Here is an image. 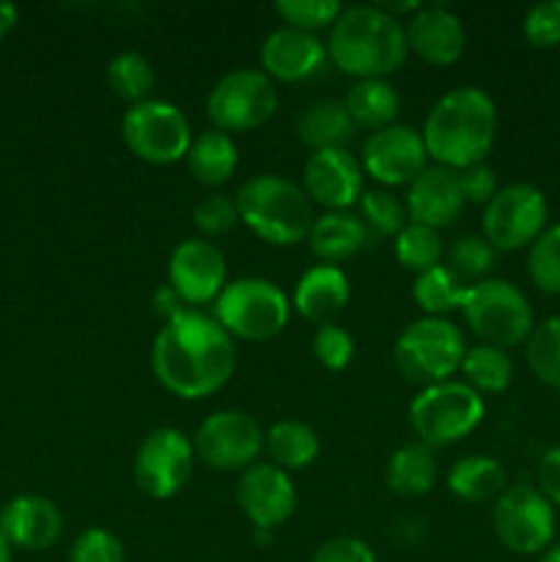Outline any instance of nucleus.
<instances>
[{
    "label": "nucleus",
    "mask_w": 560,
    "mask_h": 562,
    "mask_svg": "<svg viewBox=\"0 0 560 562\" xmlns=\"http://www.w3.org/2000/svg\"><path fill=\"white\" fill-rule=\"evenodd\" d=\"M278 88L261 69H234L220 77L206 97L212 130L225 135L253 132L267 124L278 110Z\"/></svg>",
    "instance_id": "nucleus-9"
},
{
    "label": "nucleus",
    "mask_w": 560,
    "mask_h": 562,
    "mask_svg": "<svg viewBox=\"0 0 560 562\" xmlns=\"http://www.w3.org/2000/svg\"><path fill=\"white\" fill-rule=\"evenodd\" d=\"M448 492L467 505L494 503L508 488L503 464L492 456H464L448 472Z\"/></svg>",
    "instance_id": "nucleus-26"
},
{
    "label": "nucleus",
    "mask_w": 560,
    "mask_h": 562,
    "mask_svg": "<svg viewBox=\"0 0 560 562\" xmlns=\"http://www.w3.org/2000/svg\"><path fill=\"white\" fill-rule=\"evenodd\" d=\"M547 195L538 187L516 181L500 187L483 206V239L500 252L530 247L547 231Z\"/></svg>",
    "instance_id": "nucleus-12"
},
{
    "label": "nucleus",
    "mask_w": 560,
    "mask_h": 562,
    "mask_svg": "<svg viewBox=\"0 0 560 562\" xmlns=\"http://www.w3.org/2000/svg\"><path fill=\"white\" fill-rule=\"evenodd\" d=\"M346 302H349V278L344 269L333 267V263H316L296 283L291 307L305 322L324 327V324H333Z\"/></svg>",
    "instance_id": "nucleus-23"
},
{
    "label": "nucleus",
    "mask_w": 560,
    "mask_h": 562,
    "mask_svg": "<svg viewBox=\"0 0 560 562\" xmlns=\"http://www.w3.org/2000/svg\"><path fill=\"white\" fill-rule=\"evenodd\" d=\"M152 305H154V311L159 313V318H163V322H168V318H173L176 313L184 311V307H187L184 302L176 296V291L170 289V285H159V289L154 291Z\"/></svg>",
    "instance_id": "nucleus-47"
},
{
    "label": "nucleus",
    "mask_w": 560,
    "mask_h": 562,
    "mask_svg": "<svg viewBox=\"0 0 560 562\" xmlns=\"http://www.w3.org/2000/svg\"><path fill=\"white\" fill-rule=\"evenodd\" d=\"M421 135L439 168L464 170L483 162L497 135L494 99L475 86L453 88L428 110Z\"/></svg>",
    "instance_id": "nucleus-2"
},
{
    "label": "nucleus",
    "mask_w": 560,
    "mask_h": 562,
    "mask_svg": "<svg viewBox=\"0 0 560 562\" xmlns=\"http://www.w3.org/2000/svg\"><path fill=\"white\" fill-rule=\"evenodd\" d=\"M192 450L201 464L217 472H245L264 450V431L256 417L239 409L212 412L198 426Z\"/></svg>",
    "instance_id": "nucleus-13"
},
{
    "label": "nucleus",
    "mask_w": 560,
    "mask_h": 562,
    "mask_svg": "<svg viewBox=\"0 0 560 562\" xmlns=\"http://www.w3.org/2000/svg\"><path fill=\"white\" fill-rule=\"evenodd\" d=\"M410 53L432 66H453L464 55L467 33L459 14L445 5H421L404 25Z\"/></svg>",
    "instance_id": "nucleus-20"
},
{
    "label": "nucleus",
    "mask_w": 560,
    "mask_h": 562,
    "mask_svg": "<svg viewBox=\"0 0 560 562\" xmlns=\"http://www.w3.org/2000/svg\"><path fill=\"white\" fill-rule=\"evenodd\" d=\"M522 33L538 49H552L560 44V0H544L525 14Z\"/></svg>",
    "instance_id": "nucleus-43"
},
{
    "label": "nucleus",
    "mask_w": 560,
    "mask_h": 562,
    "mask_svg": "<svg viewBox=\"0 0 560 562\" xmlns=\"http://www.w3.org/2000/svg\"><path fill=\"white\" fill-rule=\"evenodd\" d=\"M0 532L11 543V549L44 552L58 543L64 532V516L53 499L38 497V494H20L0 514Z\"/></svg>",
    "instance_id": "nucleus-21"
},
{
    "label": "nucleus",
    "mask_w": 560,
    "mask_h": 562,
    "mask_svg": "<svg viewBox=\"0 0 560 562\" xmlns=\"http://www.w3.org/2000/svg\"><path fill=\"white\" fill-rule=\"evenodd\" d=\"M108 86L121 102L141 104L152 99L154 88V69L146 55L141 53H119L108 64Z\"/></svg>",
    "instance_id": "nucleus-33"
},
{
    "label": "nucleus",
    "mask_w": 560,
    "mask_h": 562,
    "mask_svg": "<svg viewBox=\"0 0 560 562\" xmlns=\"http://www.w3.org/2000/svg\"><path fill=\"white\" fill-rule=\"evenodd\" d=\"M461 373H464V384H470L478 395H500L514 382V362L505 349L478 344L467 349Z\"/></svg>",
    "instance_id": "nucleus-31"
},
{
    "label": "nucleus",
    "mask_w": 560,
    "mask_h": 562,
    "mask_svg": "<svg viewBox=\"0 0 560 562\" xmlns=\"http://www.w3.org/2000/svg\"><path fill=\"white\" fill-rule=\"evenodd\" d=\"M357 206H360V220L368 231V239H390V236L395 239L410 220L404 203L384 190H366Z\"/></svg>",
    "instance_id": "nucleus-37"
},
{
    "label": "nucleus",
    "mask_w": 560,
    "mask_h": 562,
    "mask_svg": "<svg viewBox=\"0 0 560 562\" xmlns=\"http://www.w3.org/2000/svg\"><path fill=\"white\" fill-rule=\"evenodd\" d=\"M464 198L459 190V176L456 170L428 165L421 176L406 190V217L410 223L426 225V228H448L459 214L464 212Z\"/></svg>",
    "instance_id": "nucleus-22"
},
{
    "label": "nucleus",
    "mask_w": 560,
    "mask_h": 562,
    "mask_svg": "<svg viewBox=\"0 0 560 562\" xmlns=\"http://www.w3.org/2000/svg\"><path fill=\"white\" fill-rule=\"evenodd\" d=\"M327 58L355 80H388L410 58L404 22L379 5H349L329 27Z\"/></svg>",
    "instance_id": "nucleus-3"
},
{
    "label": "nucleus",
    "mask_w": 560,
    "mask_h": 562,
    "mask_svg": "<svg viewBox=\"0 0 560 562\" xmlns=\"http://www.w3.org/2000/svg\"><path fill=\"white\" fill-rule=\"evenodd\" d=\"M423 135L415 126L393 124L371 132L362 146L360 168L382 187H410L428 168Z\"/></svg>",
    "instance_id": "nucleus-16"
},
{
    "label": "nucleus",
    "mask_w": 560,
    "mask_h": 562,
    "mask_svg": "<svg viewBox=\"0 0 560 562\" xmlns=\"http://www.w3.org/2000/svg\"><path fill=\"white\" fill-rule=\"evenodd\" d=\"M368 231L360 217L349 212H327L313 220L307 245L322 263H338L357 256L368 245Z\"/></svg>",
    "instance_id": "nucleus-24"
},
{
    "label": "nucleus",
    "mask_w": 560,
    "mask_h": 562,
    "mask_svg": "<svg viewBox=\"0 0 560 562\" xmlns=\"http://www.w3.org/2000/svg\"><path fill=\"white\" fill-rule=\"evenodd\" d=\"M192 223L201 231L203 236H223L239 223V214H236V203L231 195L223 192H212V195L201 198L192 209Z\"/></svg>",
    "instance_id": "nucleus-41"
},
{
    "label": "nucleus",
    "mask_w": 560,
    "mask_h": 562,
    "mask_svg": "<svg viewBox=\"0 0 560 562\" xmlns=\"http://www.w3.org/2000/svg\"><path fill=\"white\" fill-rule=\"evenodd\" d=\"M464 355V335L456 329V324L432 316L406 324L393 346V362L399 373L406 382L421 384V390L450 382L453 373L461 371Z\"/></svg>",
    "instance_id": "nucleus-7"
},
{
    "label": "nucleus",
    "mask_w": 560,
    "mask_h": 562,
    "mask_svg": "<svg viewBox=\"0 0 560 562\" xmlns=\"http://www.w3.org/2000/svg\"><path fill=\"white\" fill-rule=\"evenodd\" d=\"M228 263L214 241L184 239L173 247L168 258V285L187 307L214 305L220 291L228 285Z\"/></svg>",
    "instance_id": "nucleus-15"
},
{
    "label": "nucleus",
    "mask_w": 560,
    "mask_h": 562,
    "mask_svg": "<svg viewBox=\"0 0 560 562\" xmlns=\"http://www.w3.org/2000/svg\"><path fill=\"white\" fill-rule=\"evenodd\" d=\"M527 366L538 382L560 390V316L538 324L527 338Z\"/></svg>",
    "instance_id": "nucleus-36"
},
{
    "label": "nucleus",
    "mask_w": 560,
    "mask_h": 562,
    "mask_svg": "<svg viewBox=\"0 0 560 562\" xmlns=\"http://www.w3.org/2000/svg\"><path fill=\"white\" fill-rule=\"evenodd\" d=\"M527 274L544 294L560 296V223L547 225L527 252Z\"/></svg>",
    "instance_id": "nucleus-38"
},
{
    "label": "nucleus",
    "mask_w": 560,
    "mask_h": 562,
    "mask_svg": "<svg viewBox=\"0 0 560 562\" xmlns=\"http://www.w3.org/2000/svg\"><path fill=\"white\" fill-rule=\"evenodd\" d=\"M311 562H377V554L366 541L355 536H338L324 541L313 552Z\"/></svg>",
    "instance_id": "nucleus-45"
},
{
    "label": "nucleus",
    "mask_w": 560,
    "mask_h": 562,
    "mask_svg": "<svg viewBox=\"0 0 560 562\" xmlns=\"http://www.w3.org/2000/svg\"><path fill=\"white\" fill-rule=\"evenodd\" d=\"M494 261H497V250H494L483 236L475 234L459 236V239L445 250V267H448L464 285L486 280V274L494 269Z\"/></svg>",
    "instance_id": "nucleus-35"
},
{
    "label": "nucleus",
    "mask_w": 560,
    "mask_h": 562,
    "mask_svg": "<svg viewBox=\"0 0 560 562\" xmlns=\"http://www.w3.org/2000/svg\"><path fill=\"white\" fill-rule=\"evenodd\" d=\"M536 483L538 492L549 499L552 505H560V445L558 448H549L541 456L536 470Z\"/></svg>",
    "instance_id": "nucleus-46"
},
{
    "label": "nucleus",
    "mask_w": 560,
    "mask_h": 562,
    "mask_svg": "<svg viewBox=\"0 0 560 562\" xmlns=\"http://www.w3.org/2000/svg\"><path fill=\"white\" fill-rule=\"evenodd\" d=\"M264 450L269 453L275 467L283 472L289 470H305L318 459V442L316 431L300 420H280L264 434Z\"/></svg>",
    "instance_id": "nucleus-30"
},
{
    "label": "nucleus",
    "mask_w": 560,
    "mask_h": 562,
    "mask_svg": "<svg viewBox=\"0 0 560 562\" xmlns=\"http://www.w3.org/2000/svg\"><path fill=\"white\" fill-rule=\"evenodd\" d=\"M434 477H437L434 450L423 442L399 448L384 467V483L399 497H423L434 488Z\"/></svg>",
    "instance_id": "nucleus-28"
},
{
    "label": "nucleus",
    "mask_w": 560,
    "mask_h": 562,
    "mask_svg": "<svg viewBox=\"0 0 560 562\" xmlns=\"http://www.w3.org/2000/svg\"><path fill=\"white\" fill-rule=\"evenodd\" d=\"M302 190L307 201L318 203L327 212H349L366 192V173L360 159L346 148H324L313 151L302 168Z\"/></svg>",
    "instance_id": "nucleus-18"
},
{
    "label": "nucleus",
    "mask_w": 560,
    "mask_h": 562,
    "mask_svg": "<svg viewBox=\"0 0 560 562\" xmlns=\"http://www.w3.org/2000/svg\"><path fill=\"white\" fill-rule=\"evenodd\" d=\"M253 541L261 543V547H264V543L272 541V532H269V530H253Z\"/></svg>",
    "instance_id": "nucleus-51"
},
{
    "label": "nucleus",
    "mask_w": 560,
    "mask_h": 562,
    "mask_svg": "<svg viewBox=\"0 0 560 562\" xmlns=\"http://www.w3.org/2000/svg\"><path fill=\"white\" fill-rule=\"evenodd\" d=\"M464 289L467 285L445 263H439V267L417 274L415 285H412V300L426 316L445 318L448 313L459 311L461 300H464Z\"/></svg>",
    "instance_id": "nucleus-32"
},
{
    "label": "nucleus",
    "mask_w": 560,
    "mask_h": 562,
    "mask_svg": "<svg viewBox=\"0 0 560 562\" xmlns=\"http://www.w3.org/2000/svg\"><path fill=\"white\" fill-rule=\"evenodd\" d=\"M492 525L497 541L511 554L530 558L552 547L558 516H555V505L536 486L519 483V486H508L494 499Z\"/></svg>",
    "instance_id": "nucleus-11"
},
{
    "label": "nucleus",
    "mask_w": 560,
    "mask_h": 562,
    "mask_svg": "<svg viewBox=\"0 0 560 562\" xmlns=\"http://www.w3.org/2000/svg\"><path fill=\"white\" fill-rule=\"evenodd\" d=\"M486 415L483 395L464 382H439L423 387L410 404V426L417 442L428 448H448L470 437Z\"/></svg>",
    "instance_id": "nucleus-8"
},
{
    "label": "nucleus",
    "mask_w": 560,
    "mask_h": 562,
    "mask_svg": "<svg viewBox=\"0 0 560 562\" xmlns=\"http://www.w3.org/2000/svg\"><path fill=\"white\" fill-rule=\"evenodd\" d=\"M236 505L253 530L275 532L291 519L296 508V488L289 472L272 461H256L236 481Z\"/></svg>",
    "instance_id": "nucleus-17"
},
{
    "label": "nucleus",
    "mask_w": 560,
    "mask_h": 562,
    "mask_svg": "<svg viewBox=\"0 0 560 562\" xmlns=\"http://www.w3.org/2000/svg\"><path fill=\"white\" fill-rule=\"evenodd\" d=\"M459 311L470 333L481 344L497 346V349H514V346L527 344L530 333L536 329L530 300L522 294V289L500 278H486L481 283L467 285Z\"/></svg>",
    "instance_id": "nucleus-5"
},
{
    "label": "nucleus",
    "mask_w": 560,
    "mask_h": 562,
    "mask_svg": "<svg viewBox=\"0 0 560 562\" xmlns=\"http://www.w3.org/2000/svg\"><path fill=\"white\" fill-rule=\"evenodd\" d=\"M69 562H126V549L121 538L104 527H88L71 543Z\"/></svg>",
    "instance_id": "nucleus-40"
},
{
    "label": "nucleus",
    "mask_w": 560,
    "mask_h": 562,
    "mask_svg": "<svg viewBox=\"0 0 560 562\" xmlns=\"http://www.w3.org/2000/svg\"><path fill=\"white\" fill-rule=\"evenodd\" d=\"M212 316L231 338L264 344V340L278 338L285 329L291 316V302L272 280L239 278L231 280L220 291Z\"/></svg>",
    "instance_id": "nucleus-6"
},
{
    "label": "nucleus",
    "mask_w": 560,
    "mask_h": 562,
    "mask_svg": "<svg viewBox=\"0 0 560 562\" xmlns=\"http://www.w3.org/2000/svg\"><path fill=\"white\" fill-rule=\"evenodd\" d=\"M258 58H261V71L272 82H302L322 71L327 60V44L316 33L283 25L264 38Z\"/></svg>",
    "instance_id": "nucleus-19"
},
{
    "label": "nucleus",
    "mask_w": 560,
    "mask_h": 562,
    "mask_svg": "<svg viewBox=\"0 0 560 562\" xmlns=\"http://www.w3.org/2000/svg\"><path fill=\"white\" fill-rule=\"evenodd\" d=\"M239 165V148L234 137L220 130H203L192 137V146L187 151V168L198 184L220 187L234 176Z\"/></svg>",
    "instance_id": "nucleus-27"
},
{
    "label": "nucleus",
    "mask_w": 560,
    "mask_h": 562,
    "mask_svg": "<svg viewBox=\"0 0 560 562\" xmlns=\"http://www.w3.org/2000/svg\"><path fill=\"white\" fill-rule=\"evenodd\" d=\"M192 461L195 450L187 434L179 428H154L137 445L132 475L148 499H170L190 483Z\"/></svg>",
    "instance_id": "nucleus-14"
},
{
    "label": "nucleus",
    "mask_w": 560,
    "mask_h": 562,
    "mask_svg": "<svg viewBox=\"0 0 560 562\" xmlns=\"http://www.w3.org/2000/svg\"><path fill=\"white\" fill-rule=\"evenodd\" d=\"M393 252L395 261H399L401 267L410 269V272L415 274H423L443 263L445 245L443 239H439V231L426 228V225L417 223H406L404 228H401V234L395 236Z\"/></svg>",
    "instance_id": "nucleus-34"
},
{
    "label": "nucleus",
    "mask_w": 560,
    "mask_h": 562,
    "mask_svg": "<svg viewBox=\"0 0 560 562\" xmlns=\"http://www.w3.org/2000/svg\"><path fill=\"white\" fill-rule=\"evenodd\" d=\"M311 346L318 366H324L327 371H344L351 362V357H355V340H351V335L335 322L318 327Z\"/></svg>",
    "instance_id": "nucleus-42"
},
{
    "label": "nucleus",
    "mask_w": 560,
    "mask_h": 562,
    "mask_svg": "<svg viewBox=\"0 0 560 562\" xmlns=\"http://www.w3.org/2000/svg\"><path fill=\"white\" fill-rule=\"evenodd\" d=\"M16 22H20V11H16V5L0 0V38L9 36V33L16 27Z\"/></svg>",
    "instance_id": "nucleus-48"
},
{
    "label": "nucleus",
    "mask_w": 560,
    "mask_h": 562,
    "mask_svg": "<svg viewBox=\"0 0 560 562\" xmlns=\"http://www.w3.org/2000/svg\"><path fill=\"white\" fill-rule=\"evenodd\" d=\"M121 137L137 159L148 165H173L187 159L192 130L187 115L163 99L132 104L121 119Z\"/></svg>",
    "instance_id": "nucleus-10"
},
{
    "label": "nucleus",
    "mask_w": 560,
    "mask_h": 562,
    "mask_svg": "<svg viewBox=\"0 0 560 562\" xmlns=\"http://www.w3.org/2000/svg\"><path fill=\"white\" fill-rule=\"evenodd\" d=\"M152 371L176 398H209L234 376L236 344L214 316L198 307H184L163 322L154 338Z\"/></svg>",
    "instance_id": "nucleus-1"
},
{
    "label": "nucleus",
    "mask_w": 560,
    "mask_h": 562,
    "mask_svg": "<svg viewBox=\"0 0 560 562\" xmlns=\"http://www.w3.org/2000/svg\"><path fill=\"white\" fill-rule=\"evenodd\" d=\"M0 562H11V543L5 541L3 532H0Z\"/></svg>",
    "instance_id": "nucleus-50"
},
{
    "label": "nucleus",
    "mask_w": 560,
    "mask_h": 562,
    "mask_svg": "<svg viewBox=\"0 0 560 562\" xmlns=\"http://www.w3.org/2000/svg\"><path fill=\"white\" fill-rule=\"evenodd\" d=\"M236 214L261 241L275 247H291L307 239L313 225V209L305 190L275 173L247 179L236 190Z\"/></svg>",
    "instance_id": "nucleus-4"
},
{
    "label": "nucleus",
    "mask_w": 560,
    "mask_h": 562,
    "mask_svg": "<svg viewBox=\"0 0 560 562\" xmlns=\"http://www.w3.org/2000/svg\"><path fill=\"white\" fill-rule=\"evenodd\" d=\"M541 562H560V543H552V547L541 554Z\"/></svg>",
    "instance_id": "nucleus-49"
},
{
    "label": "nucleus",
    "mask_w": 560,
    "mask_h": 562,
    "mask_svg": "<svg viewBox=\"0 0 560 562\" xmlns=\"http://www.w3.org/2000/svg\"><path fill=\"white\" fill-rule=\"evenodd\" d=\"M355 126L379 132L393 126L401 113V97L388 80H355L344 99Z\"/></svg>",
    "instance_id": "nucleus-29"
},
{
    "label": "nucleus",
    "mask_w": 560,
    "mask_h": 562,
    "mask_svg": "<svg viewBox=\"0 0 560 562\" xmlns=\"http://www.w3.org/2000/svg\"><path fill=\"white\" fill-rule=\"evenodd\" d=\"M355 121H351L346 104L338 102V99H324V102L307 104L300 113V119H296V137L311 151L346 148V143L355 137Z\"/></svg>",
    "instance_id": "nucleus-25"
},
{
    "label": "nucleus",
    "mask_w": 560,
    "mask_h": 562,
    "mask_svg": "<svg viewBox=\"0 0 560 562\" xmlns=\"http://www.w3.org/2000/svg\"><path fill=\"white\" fill-rule=\"evenodd\" d=\"M456 176H459V190H461V198H464V203H481V206H486L500 190L497 173H494L486 162H478L464 170H456Z\"/></svg>",
    "instance_id": "nucleus-44"
},
{
    "label": "nucleus",
    "mask_w": 560,
    "mask_h": 562,
    "mask_svg": "<svg viewBox=\"0 0 560 562\" xmlns=\"http://www.w3.org/2000/svg\"><path fill=\"white\" fill-rule=\"evenodd\" d=\"M275 11L285 22V27L316 33L324 31V27H333L344 5L338 0H278Z\"/></svg>",
    "instance_id": "nucleus-39"
}]
</instances>
